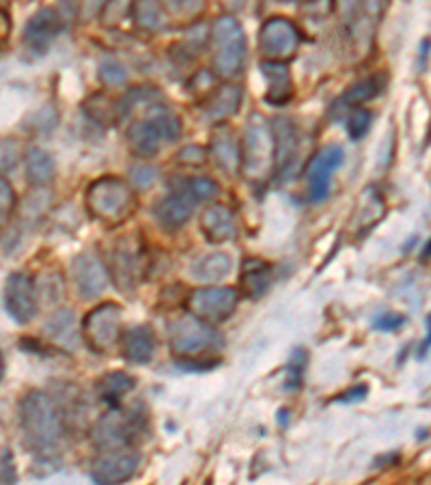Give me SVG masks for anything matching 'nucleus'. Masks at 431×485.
I'll use <instances>...</instances> for the list:
<instances>
[{
    "instance_id": "f257e3e1",
    "label": "nucleus",
    "mask_w": 431,
    "mask_h": 485,
    "mask_svg": "<svg viewBox=\"0 0 431 485\" xmlns=\"http://www.w3.org/2000/svg\"><path fill=\"white\" fill-rule=\"evenodd\" d=\"M20 427L24 444L35 453H50L61 440V415L54 401L42 390H31L20 401Z\"/></svg>"
},
{
    "instance_id": "f03ea898",
    "label": "nucleus",
    "mask_w": 431,
    "mask_h": 485,
    "mask_svg": "<svg viewBox=\"0 0 431 485\" xmlns=\"http://www.w3.org/2000/svg\"><path fill=\"white\" fill-rule=\"evenodd\" d=\"M136 208V197L130 182L121 177H99L87 191V210L104 225H123Z\"/></svg>"
},
{
    "instance_id": "7ed1b4c3",
    "label": "nucleus",
    "mask_w": 431,
    "mask_h": 485,
    "mask_svg": "<svg viewBox=\"0 0 431 485\" xmlns=\"http://www.w3.org/2000/svg\"><path fill=\"white\" fill-rule=\"evenodd\" d=\"M211 52H214V74L231 80L239 76L246 65V35L239 22L222 15L211 26Z\"/></svg>"
},
{
    "instance_id": "20e7f679",
    "label": "nucleus",
    "mask_w": 431,
    "mask_h": 485,
    "mask_svg": "<svg viewBox=\"0 0 431 485\" xmlns=\"http://www.w3.org/2000/svg\"><path fill=\"white\" fill-rule=\"evenodd\" d=\"M242 149V173L248 182L263 183L274 173V138L267 121L253 115L246 124Z\"/></svg>"
},
{
    "instance_id": "39448f33",
    "label": "nucleus",
    "mask_w": 431,
    "mask_h": 485,
    "mask_svg": "<svg viewBox=\"0 0 431 485\" xmlns=\"http://www.w3.org/2000/svg\"><path fill=\"white\" fill-rule=\"evenodd\" d=\"M171 348L179 359H197V356L216 352L222 348V334L216 331L214 323H207L192 313L177 317L171 322Z\"/></svg>"
},
{
    "instance_id": "423d86ee",
    "label": "nucleus",
    "mask_w": 431,
    "mask_h": 485,
    "mask_svg": "<svg viewBox=\"0 0 431 485\" xmlns=\"http://www.w3.org/2000/svg\"><path fill=\"white\" fill-rule=\"evenodd\" d=\"M145 432H147V423H145L143 412L134 408H115L95 423L93 443L99 451L132 447L145 436Z\"/></svg>"
},
{
    "instance_id": "0eeeda50",
    "label": "nucleus",
    "mask_w": 431,
    "mask_h": 485,
    "mask_svg": "<svg viewBox=\"0 0 431 485\" xmlns=\"http://www.w3.org/2000/svg\"><path fill=\"white\" fill-rule=\"evenodd\" d=\"M123 311L119 304L104 303L89 311L82 320V337L95 352L108 354L121 339Z\"/></svg>"
},
{
    "instance_id": "6e6552de",
    "label": "nucleus",
    "mask_w": 431,
    "mask_h": 485,
    "mask_svg": "<svg viewBox=\"0 0 431 485\" xmlns=\"http://www.w3.org/2000/svg\"><path fill=\"white\" fill-rule=\"evenodd\" d=\"M302 43V33L294 22L287 18H270L263 22L259 31V50L266 61H281L289 63L295 59Z\"/></svg>"
},
{
    "instance_id": "1a4fd4ad",
    "label": "nucleus",
    "mask_w": 431,
    "mask_h": 485,
    "mask_svg": "<svg viewBox=\"0 0 431 485\" xmlns=\"http://www.w3.org/2000/svg\"><path fill=\"white\" fill-rule=\"evenodd\" d=\"M239 294L233 287H201L194 289L188 298V311L207 323H220L233 315L238 309Z\"/></svg>"
},
{
    "instance_id": "9d476101",
    "label": "nucleus",
    "mask_w": 431,
    "mask_h": 485,
    "mask_svg": "<svg viewBox=\"0 0 431 485\" xmlns=\"http://www.w3.org/2000/svg\"><path fill=\"white\" fill-rule=\"evenodd\" d=\"M141 455L132 447H117V449H102L95 455L91 466V477L99 485H115L123 483L136 475Z\"/></svg>"
},
{
    "instance_id": "9b49d317",
    "label": "nucleus",
    "mask_w": 431,
    "mask_h": 485,
    "mask_svg": "<svg viewBox=\"0 0 431 485\" xmlns=\"http://www.w3.org/2000/svg\"><path fill=\"white\" fill-rule=\"evenodd\" d=\"M345 160V152L341 145H326L313 155L306 164V183H309V201L322 203L328 197L330 183H333L334 173L341 169Z\"/></svg>"
},
{
    "instance_id": "f8f14e48",
    "label": "nucleus",
    "mask_w": 431,
    "mask_h": 485,
    "mask_svg": "<svg viewBox=\"0 0 431 485\" xmlns=\"http://www.w3.org/2000/svg\"><path fill=\"white\" fill-rule=\"evenodd\" d=\"M5 309L15 323H31L39 311L37 287L31 276L14 272L5 283Z\"/></svg>"
},
{
    "instance_id": "ddd939ff",
    "label": "nucleus",
    "mask_w": 431,
    "mask_h": 485,
    "mask_svg": "<svg viewBox=\"0 0 431 485\" xmlns=\"http://www.w3.org/2000/svg\"><path fill=\"white\" fill-rule=\"evenodd\" d=\"M71 276H74V287L82 300H93L99 294H104L108 285L110 272L106 270L102 259L93 253L78 255L71 264Z\"/></svg>"
},
{
    "instance_id": "4468645a",
    "label": "nucleus",
    "mask_w": 431,
    "mask_h": 485,
    "mask_svg": "<svg viewBox=\"0 0 431 485\" xmlns=\"http://www.w3.org/2000/svg\"><path fill=\"white\" fill-rule=\"evenodd\" d=\"M110 276H113L115 285L126 294L134 292L138 278H141V253L134 244H127V239H123L110 253Z\"/></svg>"
},
{
    "instance_id": "2eb2a0df",
    "label": "nucleus",
    "mask_w": 431,
    "mask_h": 485,
    "mask_svg": "<svg viewBox=\"0 0 431 485\" xmlns=\"http://www.w3.org/2000/svg\"><path fill=\"white\" fill-rule=\"evenodd\" d=\"M61 31V15L57 9H39L24 26V46L35 54H43Z\"/></svg>"
},
{
    "instance_id": "dca6fc26",
    "label": "nucleus",
    "mask_w": 431,
    "mask_h": 485,
    "mask_svg": "<svg viewBox=\"0 0 431 485\" xmlns=\"http://www.w3.org/2000/svg\"><path fill=\"white\" fill-rule=\"evenodd\" d=\"M210 154L218 169L225 173V175H238L242 171V149H239V143L235 141L231 127H216L214 134H211Z\"/></svg>"
},
{
    "instance_id": "f3484780",
    "label": "nucleus",
    "mask_w": 431,
    "mask_h": 485,
    "mask_svg": "<svg viewBox=\"0 0 431 485\" xmlns=\"http://www.w3.org/2000/svg\"><path fill=\"white\" fill-rule=\"evenodd\" d=\"M386 80H389V78H386L384 74H375V76L365 78V80L356 82V85H351L343 93V96H341L337 102L333 104V110H330V115H333V117H343V115H350L354 108H361L362 104L369 102V99L378 98L379 93L384 91Z\"/></svg>"
},
{
    "instance_id": "a211bd4d",
    "label": "nucleus",
    "mask_w": 431,
    "mask_h": 485,
    "mask_svg": "<svg viewBox=\"0 0 431 485\" xmlns=\"http://www.w3.org/2000/svg\"><path fill=\"white\" fill-rule=\"evenodd\" d=\"M270 130L274 138V171L283 173L291 164L295 149H298V130L287 117L272 119Z\"/></svg>"
},
{
    "instance_id": "6ab92c4d",
    "label": "nucleus",
    "mask_w": 431,
    "mask_h": 485,
    "mask_svg": "<svg viewBox=\"0 0 431 485\" xmlns=\"http://www.w3.org/2000/svg\"><path fill=\"white\" fill-rule=\"evenodd\" d=\"M261 71L267 80L266 102L272 106H287L294 98V82L287 63L281 61H263Z\"/></svg>"
},
{
    "instance_id": "aec40b11",
    "label": "nucleus",
    "mask_w": 431,
    "mask_h": 485,
    "mask_svg": "<svg viewBox=\"0 0 431 485\" xmlns=\"http://www.w3.org/2000/svg\"><path fill=\"white\" fill-rule=\"evenodd\" d=\"M194 203H197V199H194L186 188H183V191L179 188L177 192H171L169 197L160 201L158 205V220L162 222V227L171 229V231L182 229L192 219Z\"/></svg>"
},
{
    "instance_id": "412c9836",
    "label": "nucleus",
    "mask_w": 431,
    "mask_h": 485,
    "mask_svg": "<svg viewBox=\"0 0 431 485\" xmlns=\"http://www.w3.org/2000/svg\"><path fill=\"white\" fill-rule=\"evenodd\" d=\"M201 229L211 244H225L235 238L233 211L227 205H210L201 214Z\"/></svg>"
},
{
    "instance_id": "4be33fe9",
    "label": "nucleus",
    "mask_w": 431,
    "mask_h": 485,
    "mask_svg": "<svg viewBox=\"0 0 431 485\" xmlns=\"http://www.w3.org/2000/svg\"><path fill=\"white\" fill-rule=\"evenodd\" d=\"M242 106V89L238 85H222L211 93L205 104V119L210 124H225L233 115H238Z\"/></svg>"
},
{
    "instance_id": "5701e85b",
    "label": "nucleus",
    "mask_w": 431,
    "mask_h": 485,
    "mask_svg": "<svg viewBox=\"0 0 431 485\" xmlns=\"http://www.w3.org/2000/svg\"><path fill=\"white\" fill-rule=\"evenodd\" d=\"M155 345V334L149 326H136L121 337L123 356L134 365H147L154 359Z\"/></svg>"
},
{
    "instance_id": "b1692460",
    "label": "nucleus",
    "mask_w": 431,
    "mask_h": 485,
    "mask_svg": "<svg viewBox=\"0 0 431 485\" xmlns=\"http://www.w3.org/2000/svg\"><path fill=\"white\" fill-rule=\"evenodd\" d=\"M24 171H26V182L35 188L50 186L57 177V160L52 154L43 152V149L33 147L26 152L24 158Z\"/></svg>"
},
{
    "instance_id": "393cba45",
    "label": "nucleus",
    "mask_w": 431,
    "mask_h": 485,
    "mask_svg": "<svg viewBox=\"0 0 431 485\" xmlns=\"http://www.w3.org/2000/svg\"><path fill=\"white\" fill-rule=\"evenodd\" d=\"M384 214H386V205H384L382 194L378 192V188L369 186L365 188V192L361 194V199H358L354 227L361 229V231H369V229H373L379 220L384 219Z\"/></svg>"
},
{
    "instance_id": "a878e982",
    "label": "nucleus",
    "mask_w": 431,
    "mask_h": 485,
    "mask_svg": "<svg viewBox=\"0 0 431 485\" xmlns=\"http://www.w3.org/2000/svg\"><path fill=\"white\" fill-rule=\"evenodd\" d=\"M132 20L138 31L147 33V35H154V33L164 29L166 20L164 5H162V0H134Z\"/></svg>"
},
{
    "instance_id": "bb28decb",
    "label": "nucleus",
    "mask_w": 431,
    "mask_h": 485,
    "mask_svg": "<svg viewBox=\"0 0 431 485\" xmlns=\"http://www.w3.org/2000/svg\"><path fill=\"white\" fill-rule=\"evenodd\" d=\"M231 272V257L227 253H210L194 261L190 267L192 275L201 283H216L222 281Z\"/></svg>"
},
{
    "instance_id": "cd10ccee",
    "label": "nucleus",
    "mask_w": 431,
    "mask_h": 485,
    "mask_svg": "<svg viewBox=\"0 0 431 485\" xmlns=\"http://www.w3.org/2000/svg\"><path fill=\"white\" fill-rule=\"evenodd\" d=\"M127 145L136 155L141 158H151V155L158 154L162 138L158 136V132L154 130V126L149 124L147 119L143 121H134L127 130Z\"/></svg>"
},
{
    "instance_id": "c85d7f7f",
    "label": "nucleus",
    "mask_w": 431,
    "mask_h": 485,
    "mask_svg": "<svg viewBox=\"0 0 431 485\" xmlns=\"http://www.w3.org/2000/svg\"><path fill=\"white\" fill-rule=\"evenodd\" d=\"M46 334L52 339V343L61 345V348L74 350L78 345V328L76 317L71 311H57L46 322Z\"/></svg>"
},
{
    "instance_id": "c756f323",
    "label": "nucleus",
    "mask_w": 431,
    "mask_h": 485,
    "mask_svg": "<svg viewBox=\"0 0 431 485\" xmlns=\"http://www.w3.org/2000/svg\"><path fill=\"white\" fill-rule=\"evenodd\" d=\"M154 130L158 132V136L162 138V143H175L179 136H182V121L179 117L173 113L171 108H166L164 104H154L149 106V115L145 117Z\"/></svg>"
},
{
    "instance_id": "7c9ffc66",
    "label": "nucleus",
    "mask_w": 431,
    "mask_h": 485,
    "mask_svg": "<svg viewBox=\"0 0 431 485\" xmlns=\"http://www.w3.org/2000/svg\"><path fill=\"white\" fill-rule=\"evenodd\" d=\"M85 113L93 124L104 126V127H113L121 121V108L119 104L113 102L108 96H91L85 102Z\"/></svg>"
},
{
    "instance_id": "2f4dec72",
    "label": "nucleus",
    "mask_w": 431,
    "mask_h": 485,
    "mask_svg": "<svg viewBox=\"0 0 431 485\" xmlns=\"http://www.w3.org/2000/svg\"><path fill=\"white\" fill-rule=\"evenodd\" d=\"M134 384H136L134 382V378L127 376L126 371H113L106 373L102 380H99L98 393L106 404L117 406L134 388Z\"/></svg>"
},
{
    "instance_id": "473e14b6",
    "label": "nucleus",
    "mask_w": 431,
    "mask_h": 485,
    "mask_svg": "<svg viewBox=\"0 0 431 485\" xmlns=\"http://www.w3.org/2000/svg\"><path fill=\"white\" fill-rule=\"evenodd\" d=\"M242 287L244 292L253 298H261L270 287V267L259 259H250L244 264L242 272Z\"/></svg>"
},
{
    "instance_id": "72a5a7b5",
    "label": "nucleus",
    "mask_w": 431,
    "mask_h": 485,
    "mask_svg": "<svg viewBox=\"0 0 431 485\" xmlns=\"http://www.w3.org/2000/svg\"><path fill=\"white\" fill-rule=\"evenodd\" d=\"M160 98H162L160 93L155 91V89H151V87H138V89H132V91L127 93V96L123 98V99H121V104H119V108H121V119H123V117L136 113L138 108H149V106L158 104V99H160Z\"/></svg>"
},
{
    "instance_id": "f704fd0d",
    "label": "nucleus",
    "mask_w": 431,
    "mask_h": 485,
    "mask_svg": "<svg viewBox=\"0 0 431 485\" xmlns=\"http://www.w3.org/2000/svg\"><path fill=\"white\" fill-rule=\"evenodd\" d=\"M166 15L177 22H194L203 14L205 0H162Z\"/></svg>"
},
{
    "instance_id": "c9c22d12",
    "label": "nucleus",
    "mask_w": 431,
    "mask_h": 485,
    "mask_svg": "<svg viewBox=\"0 0 431 485\" xmlns=\"http://www.w3.org/2000/svg\"><path fill=\"white\" fill-rule=\"evenodd\" d=\"M337 3L334 0H305L300 7V15L306 22H326L333 18Z\"/></svg>"
},
{
    "instance_id": "e433bc0d",
    "label": "nucleus",
    "mask_w": 431,
    "mask_h": 485,
    "mask_svg": "<svg viewBox=\"0 0 431 485\" xmlns=\"http://www.w3.org/2000/svg\"><path fill=\"white\" fill-rule=\"evenodd\" d=\"M99 80L106 87H123L127 82V70L121 61L117 59H104L99 63Z\"/></svg>"
},
{
    "instance_id": "4c0bfd02",
    "label": "nucleus",
    "mask_w": 431,
    "mask_h": 485,
    "mask_svg": "<svg viewBox=\"0 0 431 485\" xmlns=\"http://www.w3.org/2000/svg\"><path fill=\"white\" fill-rule=\"evenodd\" d=\"M371 121L373 117L369 110L362 108V106L361 108H354L347 115V132H350V136L354 138V141H361V138H365L367 132L371 130Z\"/></svg>"
},
{
    "instance_id": "58836bf2",
    "label": "nucleus",
    "mask_w": 431,
    "mask_h": 485,
    "mask_svg": "<svg viewBox=\"0 0 431 485\" xmlns=\"http://www.w3.org/2000/svg\"><path fill=\"white\" fill-rule=\"evenodd\" d=\"M14 210H15L14 188H11V183L5 180V177H0V233L7 229Z\"/></svg>"
},
{
    "instance_id": "ea45409f",
    "label": "nucleus",
    "mask_w": 431,
    "mask_h": 485,
    "mask_svg": "<svg viewBox=\"0 0 431 485\" xmlns=\"http://www.w3.org/2000/svg\"><path fill=\"white\" fill-rule=\"evenodd\" d=\"M183 188H186V191L197 201L214 199L218 191H220L218 183L214 180H210V177H194V180H190Z\"/></svg>"
},
{
    "instance_id": "a19ab883",
    "label": "nucleus",
    "mask_w": 431,
    "mask_h": 485,
    "mask_svg": "<svg viewBox=\"0 0 431 485\" xmlns=\"http://www.w3.org/2000/svg\"><path fill=\"white\" fill-rule=\"evenodd\" d=\"M130 180L136 188H147L158 180V169H155V166H147V164L134 166L130 173Z\"/></svg>"
},
{
    "instance_id": "79ce46f5",
    "label": "nucleus",
    "mask_w": 431,
    "mask_h": 485,
    "mask_svg": "<svg viewBox=\"0 0 431 485\" xmlns=\"http://www.w3.org/2000/svg\"><path fill=\"white\" fill-rule=\"evenodd\" d=\"M205 160H207V152L203 147H197V145L183 147L177 155L179 164H186V166H203Z\"/></svg>"
},
{
    "instance_id": "37998d69",
    "label": "nucleus",
    "mask_w": 431,
    "mask_h": 485,
    "mask_svg": "<svg viewBox=\"0 0 431 485\" xmlns=\"http://www.w3.org/2000/svg\"><path fill=\"white\" fill-rule=\"evenodd\" d=\"M0 481H3V483H14L15 481L14 455H11L9 449H5L3 455H0Z\"/></svg>"
},
{
    "instance_id": "c03bdc74",
    "label": "nucleus",
    "mask_w": 431,
    "mask_h": 485,
    "mask_svg": "<svg viewBox=\"0 0 431 485\" xmlns=\"http://www.w3.org/2000/svg\"><path fill=\"white\" fill-rule=\"evenodd\" d=\"M302 369H305V352L302 350H295L294 356L289 360V373H291V387H298L300 378H302Z\"/></svg>"
},
{
    "instance_id": "a18cd8bd",
    "label": "nucleus",
    "mask_w": 431,
    "mask_h": 485,
    "mask_svg": "<svg viewBox=\"0 0 431 485\" xmlns=\"http://www.w3.org/2000/svg\"><path fill=\"white\" fill-rule=\"evenodd\" d=\"M403 322H406V317L403 315L384 313L382 317H378V320H375V328H378V331H397V328L403 326Z\"/></svg>"
},
{
    "instance_id": "49530a36",
    "label": "nucleus",
    "mask_w": 431,
    "mask_h": 485,
    "mask_svg": "<svg viewBox=\"0 0 431 485\" xmlns=\"http://www.w3.org/2000/svg\"><path fill=\"white\" fill-rule=\"evenodd\" d=\"M108 3L110 0H82V14H85V18H98L99 14H104Z\"/></svg>"
},
{
    "instance_id": "de8ad7c7",
    "label": "nucleus",
    "mask_w": 431,
    "mask_h": 485,
    "mask_svg": "<svg viewBox=\"0 0 431 485\" xmlns=\"http://www.w3.org/2000/svg\"><path fill=\"white\" fill-rule=\"evenodd\" d=\"M9 29H11V22H9V15L5 14L3 9H0V42H3L5 37L9 35Z\"/></svg>"
},
{
    "instance_id": "09e8293b",
    "label": "nucleus",
    "mask_w": 431,
    "mask_h": 485,
    "mask_svg": "<svg viewBox=\"0 0 431 485\" xmlns=\"http://www.w3.org/2000/svg\"><path fill=\"white\" fill-rule=\"evenodd\" d=\"M367 395V387H358L356 390H350V393L341 395V401H351V399H362Z\"/></svg>"
},
{
    "instance_id": "8fccbe9b",
    "label": "nucleus",
    "mask_w": 431,
    "mask_h": 485,
    "mask_svg": "<svg viewBox=\"0 0 431 485\" xmlns=\"http://www.w3.org/2000/svg\"><path fill=\"white\" fill-rule=\"evenodd\" d=\"M423 259H425V261H429V259H431V239H429L427 247H425V250H423Z\"/></svg>"
},
{
    "instance_id": "3c124183",
    "label": "nucleus",
    "mask_w": 431,
    "mask_h": 485,
    "mask_svg": "<svg viewBox=\"0 0 431 485\" xmlns=\"http://www.w3.org/2000/svg\"><path fill=\"white\" fill-rule=\"evenodd\" d=\"M3 373H5V359H3V352H0V380H3Z\"/></svg>"
}]
</instances>
